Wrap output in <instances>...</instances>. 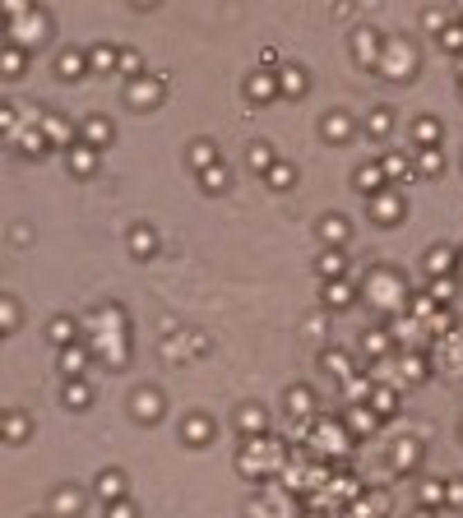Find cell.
I'll use <instances>...</instances> for the list:
<instances>
[{
	"mask_svg": "<svg viewBox=\"0 0 463 518\" xmlns=\"http://www.w3.org/2000/svg\"><path fill=\"white\" fill-rule=\"evenodd\" d=\"M366 352H370V356H385V352H389L385 334H366Z\"/></svg>",
	"mask_w": 463,
	"mask_h": 518,
	"instance_id": "45",
	"label": "cell"
},
{
	"mask_svg": "<svg viewBox=\"0 0 463 518\" xmlns=\"http://www.w3.org/2000/svg\"><path fill=\"white\" fill-rule=\"evenodd\" d=\"M380 171H385V176H408V171H413V162H408V157H403V153H399V157H394V153H389L385 162H380Z\"/></svg>",
	"mask_w": 463,
	"mask_h": 518,
	"instance_id": "33",
	"label": "cell"
},
{
	"mask_svg": "<svg viewBox=\"0 0 463 518\" xmlns=\"http://www.w3.org/2000/svg\"><path fill=\"white\" fill-rule=\"evenodd\" d=\"M236 426L246 430V435H260V430H264V412H260V407H241Z\"/></svg>",
	"mask_w": 463,
	"mask_h": 518,
	"instance_id": "24",
	"label": "cell"
},
{
	"mask_svg": "<svg viewBox=\"0 0 463 518\" xmlns=\"http://www.w3.org/2000/svg\"><path fill=\"white\" fill-rule=\"evenodd\" d=\"M343 394H348V403L357 407V403L370 394V380H343Z\"/></svg>",
	"mask_w": 463,
	"mask_h": 518,
	"instance_id": "35",
	"label": "cell"
},
{
	"mask_svg": "<svg viewBox=\"0 0 463 518\" xmlns=\"http://www.w3.org/2000/svg\"><path fill=\"white\" fill-rule=\"evenodd\" d=\"M306 518H315V514H306Z\"/></svg>",
	"mask_w": 463,
	"mask_h": 518,
	"instance_id": "50",
	"label": "cell"
},
{
	"mask_svg": "<svg viewBox=\"0 0 463 518\" xmlns=\"http://www.w3.org/2000/svg\"><path fill=\"white\" fill-rule=\"evenodd\" d=\"M408 301H413V305H408V310H413L417 320H431V315H435V301H431V291H417V296H408Z\"/></svg>",
	"mask_w": 463,
	"mask_h": 518,
	"instance_id": "30",
	"label": "cell"
},
{
	"mask_svg": "<svg viewBox=\"0 0 463 518\" xmlns=\"http://www.w3.org/2000/svg\"><path fill=\"white\" fill-rule=\"evenodd\" d=\"M84 65H88V56H79V51H61V56H56V75H61V79H79V75H84Z\"/></svg>",
	"mask_w": 463,
	"mask_h": 518,
	"instance_id": "10",
	"label": "cell"
},
{
	"mask_svg": "<svg viewBox=\"0 0 463 518\" xmlns=\"http://www.w3.org/2000/svg\"><path fill=\"white\" fill-rule=\"evenodd\" d=\"M250 93H255L260 102H269L278 93V75H250Z\"/></svg>",
	"mask_w": 463,
	"mask_h": 518,
	"instance_id": "21",
	"label": "cell"
},
{
	"mask_svg": "<svg viewBox=\"0 0 463 518\" xmlns=\"http://www.w3.org/2000/svg\"><path fill=\"white\" fill-rule=\"evenodd\" d=\"M70 167H75L79 176H88V171L97 167V148H88V144H75V148H70Z\"/></svg>",
	"mask_w": 463,
	"mask_h": 518,
	"instance_id": "11",
	"label": "cell"
},
{
	"mask_svg": "<svg viewBox=\"0 0 463 518\" xmlns=\"http://www.w3.org/2000/svg\"><path fill=\"white\" fill-rule=\"evenodd\" d=\"M107 139H111V125L102 121V116H88V121H84V144H88V148H102Z\"/></svg>",
	"mask_w": 463,
	"mask_h": 518,
	"instance_id": "8",
	"label": "cell"
},
{
	"mask_svg": "<svg viewBox=\"0 0 463 518\" xmlns=\"http://www.w3.org/2000/svg\"><path fill=\"white\" fill-rule=\"evenodd\" d=\"M139 65H144V61H139V56H135V51H121V70H125V75H135V70H139Z\"/></svg>",
	"mask_w": 463,
	"mask_h": 518,
	"instance_id": "47",
	"label": "cell"
},
{
	"mask_svg": "<svg viewBox=\"0 0 463 518\" xmlns=\"http://www.w3.org/2000/svg\"><path fill=\"white\" fill-rule=\"evenodd\" d=\"M46 338H51L56 347H75V343H79V324L65 320V315H56V320L46 324Z\"/></svg>",
	"mask_w": 463,
	"mask_h": 518,
	"instance_id": "2",
	"label": "cell"
},
{
	"mask_svg": "<svg viewBox=\"0 0 463 518\" xmlns=\"http://www.w3.org/2000/svg\"><path fill=\"white\" fill-rule=\"evenodd\" d=\"M93 490H97V500H102V504H121L125 500V477L121 472H102Z\"/></svg>",
	"mask_w": 463,
	"mask_h": 518,
	"instance_id": "1",
	"label": "cell"
},
{
	"mask_svg": "<svg viewBox=\"0 0 463 518\" xmlns=\"http://www.w3.org/2000/svg\"><path fill=\"white\" fill-rule=\"evenodd\" d=\"M459 97H463V88H459Z\"/></svg>",
	"mask_w": 463,
	"mask_h": 518,
	"instance_id": "51",
	"label": "cell"
},
{
	"mask_svg": "<svg viewBox=\"0 0 463 518\" xmlns=\"http://www.w3.org/2000/svg\"><path fill=\"white\" fill-rule=\"evenodd\" d=\"M459 435H463V426H459Z\"/></svg>",
	"mask_w": 463,
	"mask_h": 518,
	"instance_id": "52",
	"label": "cell"
},
{
	"mask_svg": "<svg viewBox=\"0 0 463 518\" xmlns=\"http://www.w3.org/2000/svg\"><path fill=\"white\" fill-rule=\"evenodd\" d=\"M449 296H454V282H449V278H435V282H431V301H435V305H445Z\"/></svg>",
	"mask_w": 463,
	"mask_h": 518,
	"instance_id": "39",
	"label": "cell"
},
{
	"mask_svg": "<svg viewBox=\"0 0 463 518\" xmlns=\"http://www.w3.org/2000/svg\"><path fill=\"white\" fill-rule=\"evenodd\" d=\"M357 185L366 190V195H385L389 185H385V171L380 167H366V171H357Z\"/></svg>",
	"mask_w": 463,
	"mask_h": 518,
	"instance_id": "16",
	"label": "cell"
},
{
	"mask_svg": "<svg viewBox=\"0 0 463 518\" xmlns=\"http://www.w3.org/2000/svg\"><path fill=\"white\" fill-rule=\"evenodd\" d=\"M440 135H445V130H440V121H431V116H422V121H417V144H422V148H435V144H440Z\"/></svg>",
	"mask_w": 463,
	"mask_h": 518,
	"instance_id": "14",
	"label": "cell"
},
{
	"mask_svg": "<svg viewBox=\"0 0 463 518\" xmlns=\"http://www.w3.org/2000/svg\"><path fill=\"white\" fill-rule=\"evenodd\" d=\"M5 430H10V440H23V435H28V421H23V416H19V412H10V421H5Z\"/></svg>",
	"mask_w": 463,
	"mask_h": 518,
	"instance_id": "40",
	"label": "cell"
},
{
	"mask_svg": "<svg viewBox=\"0 0 463 518\" xmlns=\"http://www.w3.org/2000/svg\"><path fill=\"white\" fill-rule=\"evenodd\" d=\"M320 236H324L329 245H343V241H348V222H343V218H324V222H320Z\"/></svg>",
	"mask_w": 463,
	"mask_h": 518,
	"instance_id": "20",
	"label": "cell"
},
{
	"mask_svg": "<svg viewBox=\"0 0 463 518\" xmlns=\"http://www.w3.org/2000/svg\"><path fill=\"white\" fill-rule=\"evenodd\" d=\"M84 366H88V352L79 347V343H75V347H61V370L70 375V380H79V375H84Z\"/></svg>",
	"mask_w": 463,
	"mask_h": 518,
	"instance_id": "7",
	"label": "cell"
},
{
	"mask_svg": "<svg viewBox=\"0 0 463 518\" xmlns=\"http://www.w3.org/2000/svg\"><path fill=\"white\" fill-rule=\"evenodd\" d=\"M19 70H23V51H19V42H10V46H5V75L15 79Z\"/></svg>",
	"mask_w": 463,
	"mask_h": 518,
	"instance_id": "36",
	"label": "cell"
},
{
	"mask_svg": "<svg viewBox=\"0 0 463 518\" xmlns=\"http://www.w3.org/2000/svg\"><path fill=\"white\" fill-rule=\"evenodd\" d=\"M324 130H329V139H348V130H352V125H348V116H329V121H324Z\"/></svg>",
	"mask_w": 463,
	"mask_h": 518,
	"instance_id": "41",
	"label": "cell"
},
{
	"mask_svg": "<svg viewBox=\"0 0 463 518\" xmlns=\"http://www.w3.org/2000/svg\"><path fill=\"white\" fill-rule=\"evenodd\" d=\"M190 167H195V171L218 167V148L209 144V139H195V144H190Z\"/></svg>",
	"mask_w": 463,
	"mask_h": 518,
	"instance_id": "6",
	"label": "cell"
},
{
	"mask_svg": "<svg viewBox=\"0 0 463 518\" xmlns=\"http://www.w3.org/2000/svg\"><path fill=\"white\" fill-rule=\"evenodd\" d=\"M107 518H139V514H135V504H130V500H121V504H111Z\"/></svg>",
	"mask_w": 463,
	"mask_h": 518,
	"instance_id": "46",
	"label": "cell"
},
{
	"mask_svg": "<svg viewBox=\"0 0 463 518\" xmlns=\"http://www.w3.org/2000/svg\"><path fill=\"white\" fill-rule=\"evenodd\" d=\"M413 518H435V514H431V509H417V514H413Z\"/></svg>",
	"mask_w": 463,
	"mask_h": 518,
	"instance_id": "48",
	"label": "cell"
},
{
	"mask_svg": "<svg viewBox=\"0 0 463 518\" xmlns=\"http://www.w3.org/2000/svg\"><path fill=\"white\" fill-rule=\"evenodd\" d=\"M51 514H79V495L75 490H56V500H51Z\"/></svg>",
	"mask_w": 463,
	"mask_h": 518,
	"instance_id": "28",
	"label": "cell"
},
{
	"mask_svg": "<svg viewBox=\"0 0 463 518\" xmlns=\"http://www.w3.org/2000/svg\"><path fill=\"white\" fill-rule=\"evenodd\" d=\"M158 93H162V79L153 75V84H130V88H125V97H130V107H153Z\"/></svg>",
	"mask_w": 463,
	"mask_h": 518,
	"instance_id": "3",
	"label": "cell"
},
{
	"mask_svg": "<svg viewBox=\"0 0 463 518\" xmlns=\"http://www.w3.org/2000/svg\"><path fill=\"white\" fill-rule=\"evenodd\" d=\"M200 185H204V190H209V195H214V190H223V185H227V167L218 162V167L200 171Z\"/></svg>",
	"mask_w": 463,
	"mask_h": 518,
	"instance_id": "29",
	"label": "cell"
},
{
	"mask_svg": "<svg viewBox=\"0 0 463 518\" xmlns=\"http://www.w3.org/2000/svg\"><path fill=\"white\" fill-rule=\"evenodd\" d=\"M445 500L449 504H463V477H449V481H445Z\"/></svg>",
	"mask_w": 463,
	"mask_h": 518,
	"instance_id": "44",
	"label": "cell"
},
{
	"mask_svg": "<svg viewBox=\"0 0 463 518\" xmlns=\"http://www.w3.org/2000/svg\"><path fill=\"white\" fill-rule=\"evenodd\" d=\"M246 162H250V167H260V171H269V167L278 162V157H274V148H269V144H250Z\"/></svg>",
	"mask_w": 463,
	"mask_h": 518,
	"instance_id": "22",
	"label": "cell"
},
{
	"mask_svg": "<svg viewBox=\"0 0 463 518\" xmlns=\"http://www.w3.org/2000/svg\"><path fill=\"white\" fill-rule=\"evenodd\" d=\"M111 65H121V56H116V51H111L107 42H102V46H93V51H88V70H111Z\"/></svg>",
	"mask_w": 463,
	"mask_h": 518,
	"instance_id": "18",
	"label": "cell"
},
{
	"mask_svg": "<svg viewBox=\"0 0 463 518\" xmlns=\"http://www.w3.org/2000/svg\"><path fill=\"white\" fill-rule=\"evenodd\" d=\"M426 269H431V278H449V269H454V250H445V245L426 250Z\"/></svg>",
	"mask_w": 463,
	"mask_h": 518,
	"instance_id": "9",
	"label": "cell"
},
{
	"mask_svg": "<svg viewBox=\"0 0 463 518\" xmlns=\"http://www.w3.org/2000/svg\"><path fill=\"white\" fill-rule=\"evenodd\" d=\"M42 130H46V139H51V144H70V125H65V121H51V116H46Z\"/></svg>",
	"mask_w": 463,
	"mask_h": 518,
	"instance_id": "34",
	"label": "cell"
},
{
	"mask_svg": "<svg viewBox=\"0 0 463 518\" xmlns=\"http://www.w3.org/2000/svg\"><path fill=\"white\" fill-rule=\"evenodd\" d=\"M417 171H422V176H440V171H445L440 148H422V153H417Z\"/></svg>",
	"mask_w": 463,
	"mask_h": 518,
	"instance_id": "15",
	"label": "cell"
},
{
	"mask_svg": "<svg viewBox=\"0 0 463 518\" xmlns=\"http://www.w3.org/2000/svg\"><path fill=\"white\" fill-rule=\"evenodd\" d=\"M348 426L361 430V435H370V430L380 426V412H375V407H352V412H348Z\"/></svg>",
	"mask_w": 463,
	"mask_h": 518,
	"instance_id": "12",
	"label": "cell"
},
{
	"mask_svg": "<svg viewBox=\"0 0 463 518\" xmlns=\"http://www.w3.org/2000/svg\"><path fill=\"white\" fill-rule=\"evenodd\" d=\"M370 407L380 412V416H389V412H394V394H389V389H380V394L370 398Z\"/></svg>",
	"mask_w": 463,
	"mask_h": 518,
	"instance_id": "43",
	"label": "cell"
},
{
	"mask_svg": "<svg viewBox=\"0 0 463 518\" xmlns=\"http://www.w3.org/2000/svg\"><path fill=\"white\" fill-rule=\"evenodd\" d=\"M264 181L274 185V190H287V185L296 181V167H292V162H274V167L264 171Z\"/></svg>",
	"mask_w": 463,
	"mask_h": 518,
	"instance_id": "13",
	"label": "cell"
},
{
	"mask_svg": "<svg viewBox=\"0 0 463 518\" xmlns=\"http://www.w3.org/2000/svg\"><path fill=\"white\" fill-rule=\"evenodd\" d=\"M339 274H343V255H339V250H324V255H320V278L339 282Z\"/></svg>",
	"mask_w": 463,
	"mask_h": 518,
	"instance_id": "23",
	"label": "cell"
},
{
	"mask_svg": "<svg viewBox=\"0 0 463 518\" xmlns=\"http://www.w3.org/2000/svg\"><path fill=\"white\" fill-rule=\"evenodd\" d=\"M324 301L334 305V310H343V305H352V282H329V291H324Z\"/></svg>",
	"mask_w": 463,
	"mask_h": 518,
	"instance_id": "19",
	"label": "cell"
},
{
	"mask_svg": "<svg viewBox=\"0 0 463 518\" xmlns=\"http://www.w3.org/2000/svg\"><path fill=\"white\" fill-rule=\"evenodd\" d=\"M287 403H292L296 416H310V394H306V389H292V398H287Z\"/></svg>",
	"mask_w": 463,
	"mask_h": 518,
	"instance_id": "42",
	"label": "cell"
},
{
	"mask_svg": "<svg viewBox=\"0 0 463 518\" xmlns=\"http://www.w3.org/2000/svg\"><path fill=\"white\" fill-rule=\"evenodd\" d=\"M65 403H70V407H88V384L70 380V384H65Z\"/></svg>",
	"mask_w": 463,
	"mask_h": 518,
	"instance_id": "31",
	"label": "cell"
},
{
	"mask_svg": "<svg viewBox=\"0 0 463 518\" xmlns=\"http://www.w3.org/2000/svg\"><path fill=\"white\" fill-rule=\"evenodd\" d=\"M417 500H422V509H431V504H445V481H426V486L417 490Z\"/></svg>",
	"mask_w": 463,
	"mask_h": 518,
	"instance_id": "26",
	"label": "cell"
},
{
	"mask_svg": "<svg viewBox=\"0 0 463 518\" xmlns=\"http://www.w3.org/2000/svg\"><path fill=\"white\" fill-rule=\"evenodd\" d=\"M278 93H287V97H301V93H306V75H301L296 65H283V70H278Z\"/></svg>",
	"mask_w": 463,
	"mask_h": 518,
	"instance_id": "5",
	"label": "cell"
},
{
	"mask_svg": "<svg viewBox=\"0 0 463 518\" xmlns=\"http://www.w3.org/2000/svg\"><path fill=\"white\" fill-rule=\"evenodd\" d=\"M153 231H149V227H135V231H130V250H135V255H153Z\"/></svg>",
	"mask_w": 463,
	"mask_h": 518,
	"instance_id": "27",
	"label": "cell"
},
{
	"mask_svg": "<svg viewBox=\"0 0 463 518\" xmlns=\"http://www.w3.org/2000/svg\"><path fill=\"white\" fill-rule=\"evenodd\" d=\"M361 56H366V61H375V32H357V61H361Z\"/></svg>",
	"mask_w": 463,
	"mask_h": 518,
	"instance_id": "37",
	"label": "cell"
},
{
	"mask_svg": "<svg viewBox=\"0 0 463 518\" xmlns=\"http://www.w3.org/2000/svg\"><path fill=\"white\" fill-rule=\"evenodd\" d=\"M440 46H445V51H454V56H463V23H449L445 37H440Z\"/></svg>",
	"mask_w": 463,
	"mask_h": 518,
	"instance_id": "32",
	"label": "cell"
},
{
	"mask_svg": "<svg viewBox=\"0 0 463 518\" xmlns=\"http://www.w3.org/2000/svg\"><path fill=\"white\" fill-rule=\"evenodd\" d=\"M366 130H370L375 139H380V135H389V130H394V111H389V107H375V111L366 116Z\"/></svg>",
	"mask_w": 463,
	"mask_h": 518,
	"instance_id": "17",
	"label": "cell"
},
{
	"mask_svg": "<svg viewBox=\"0 0 463 518\" xmlns=\"http://www.w3.org/2000/svg\"><path fill=\"white\" fill-rule=\"evenodd\" d=\"M459 75H463V56H459Z\"/></svg>",
	"mask_w": 463,
	"mask_h": 518,
	"instance_id": "49",
	"label": "cell"
},
{
	"mask_svg": "<svg viewBox=\"0 0 463 518\" xmlns=\"http://www.w3.org/2000/svg\"><path fill=\"white\" fill-rule=\"evenodd\" d=\"M375 218H380V222H394V218H403V195H399V190H385V195H375Z\"/></svg>",
	"mask_w": 463,
	"mask_h": 518,
	"instance_id": "4",
	"label": "cell"
},
{
	"mask_svg": "<svg viewBox=\"0 0 463 518\" xmlns=\"http://www.w3.org/2000/svg\"><path fill=\"white\" fill-rule=\"evenodd\" d=\"M209 435H214V421H209V416H195V421L185 426V440H190V444H204Z\"/></svg>",
	"mask_w": 463,
	"mask_h": 518,
	"instance_id": "25",
	"label": "cell"
},
{
	"mask_svg": "<svg viewBox=\"0 0 463 518\" xmlns=\"http://www.w3.org/2000/svg\"><path fill=\"white\" fill-rule=\"evenodd\" d=\"M135 412L144 416V421H153V416H158V398H153V394H139V398H135Z\"/></svg>",
	"mask_w": 463,
	"mask_h": 518,
	"instance_id": "38",
	"label": "cell"
}]
</instances>
